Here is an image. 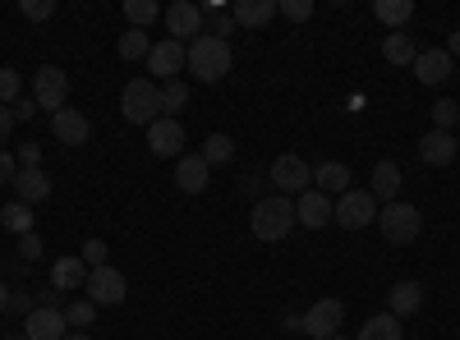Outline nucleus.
Masks as SVG:
<instances>
[{
    "label": "nucleus",
    "mask_w": 460,
    "mask_h": 340,
    "mask_svg": "<svg viewBox=\"0 0 460 340\" xmlns=\"http://www.w3.org/2000/svg\"><path fill=\"white\" fill-rule=\"evenodd\" d=\"M32 309H37V299H32L28 290H10V313H23V318H28Z\"/></svg>",
    "instance_id": "nucleus-40"
},
{
    "label": "nucleus",
    "mask_w": 460,
    "mask_h": 340,
    "mask_svg": "<svg viewBox=\"0 0 460 340\" xmlns=\"http://www.w3.org/2000/svg\"><path fill=\"white\" fill-rule=\"evenodd\" d=\"M5 340H28V336H5Z\"/></svg>",
    "instance_id": "nucleus-48"
},
{
    "label": "nucleus",
    "mask_w": 460,
    "mask_h": 340,
    "mask_svg": "<svg viewBox=\"0 0 460 340\" xmlns=\"http://www.w3.org/2000/svg\"><path fill=\"white\" fill-rule=\"evenodd\" d=\"M23 336H28V340H65V336H69L65 309H56V304H37V309L23 318Z\"/></svg>",
    "instance_id": "nucleus-11"
},
{
    "label": "nucleus",
    "mask_w": 460,
    "mask_h": 340,
    "mask_svg": "<svg viewBox=\"0 0 460 340\" xmlns=\"http://www.w3.org/2000/svg\"><path fill=\"white\" fill-rule=\"evenodd\" d=\"M410 14H414V0H373V19L387 23L392 32H401Z\"/></svg>",
    "instance_id": "nucleus-27"
},
{
    "label": "nucleus",
    "mask_w": 460,
    "mask_h": 340,
    "mask_svg": "<svg viewBox=\"0 0 460 340\" xmlns=\"http://www.w3.org/2000/svg\"><path fill=\"white\" fill-rule=\"evenodd\" d=\"M332 340H345V336H332Z\"/></svg>",
    "instance_id": "nucleus-49"
},
{
    "label": "nucleus",
    "mask_w": 460,
    "mask_h": 340,
    "mask_svg": "<svg viewBox=\"0 0 460 340\" xmlns=\"http://www.w3.org/2000/svg\"><path fill=\"white\" fill-rule=\"evenodd\" d=\"M414 74H419V83H429V88H438V83H447L451 74H456V60L438 47V51H419L414 56Z\"/></svg>",
    "instance_id": "nucleus-16"
},
{
    "label": "nucleus",
    "mask_w": 460,
    "mask_h": 340,
    "mask_svg": "<svg viewBox=\"0 0 460 340\" xmlns=\"http://www.w3.org/2000/svg\"><path fill=\"white\" fill-rule=\"evenodd\" d=\"M162 19H166V28H171V37L175 42H194V37H203V10L194 5V0H175V5H166L162 10Z\"/></svg>",
    "instance_id": "nucleus-12"
},
{
    "label": "nucleus",
    "mask_w": 460,
    "mask_h": 340,
    "mask_svg": "<svg viewBox=\"0 0 460 340\" xmlns=\"http://www.w3.org/2000/svg\"><path fill=\"white\" fill-rule=\"evenodd\" d=\"M157 0H125V19L129 28H147V23H157Z\"/></svg>",
    "instance_id": "nucleus-33"
},
{
    "label": "nucleus",
    "mask_w": 460,
    "mask_h": 340,
    "mask_svg": "<svg viewBox=\"0 0 460 340\" xmlns=\"http://www.w3.org/2000/svg\"><path fill=\"white\" fill-rule=\"evenodd\" d=\"M355 340H405V331H401V318H392V313H373V318L359 327Z\"/></svg>",
    "instance_id": "nucleus-26"
},
{
    "label": "nucleus",
    "mask_w": 460,
    "mask_h": 340,
    "mask_svg": "<svg viewBox=\"0 0 460 340\" xmlns=\"http://www.w3.org/2000/svg\"><path fill=\"white\" fill-rule=\"evenodd\" d=\"M19 257H23V262L42 257V240H37V235H19Z\"/></svg>",
    "instance_id": "nucleus-42"
},
{
    "label": "nucleus",
    "mask_w": 460,
    "mask_h": 340,
    "mask_svg": "<svg viewBox=\"0 0 460 340\" xmlns=\"http://www.w3.org/2000/svg\"><path fill=\"white\" fill-rule=\"evenodd\" d=\"M368 194L387 207V203H401V166L396 161H373V188Z\"/></svg>",
    "instance_id": "nucleus-21"
},
{
    "label": "nucleus",
    "mask_w": 460,
    "mask_h": 340,
    "mask_svg": "<svg viewBox=\"0 0 460 340\" xmlns=\"http://www.w3.org/2000/svg\"><path fill=\"white\" fill-rule=\"evenodd\" d=\"M88 285V262L84 257H56L51 262V290L69 294V290H84Z\"/></svg>",
    "instance_id": "nucleus-20"
},
{
    "label": "nucleus",
    "mask_w": 460,
    "mask_h": 340,
    "mask_svg": "<svg viewBox=\"0 0 460 340\" xmlns=\"http://www.w3.org/2000/svg\"><path fill=\"white\" fill-rule=\"evenodd\" d=\"M115 51H120V60H147L152 42H147V32H143V28H125V32H120V42H115Z\"/></svg>",
    "instance_id": "nucleus-29"
},
{
    "label": "nucleus",
    "mask_w": 460,
    "mask_h": 340,
    "mask_svg": "<svg viewBox=\"0 0 460 340\" xmlns=\"http://www.w3.org/2000/svg\"><path fill=\"white\" fill-rule=\"evenodd\" d=\"M51 134H56V143H65V147H84V143L93 138V120L84 116V110L65 106V110H56V116H51Z\"/></svg>",
    "instance_id": "nucleus-13"
},
{
    "label": "nucleus",
    "mask_w": 460,
    "mask_h": 340,
    "mask_svg": "<svg viewBox=\"0 0 460 340\" xmlns=\"http://www.w3.org/2000/svg\"><path fill=\"white\" fill-rule=\"evenodd\" d=\"M65 97H69V74L60 69V65H42L32 74V101H37V110H65Z\"/></svg>",
    "instance_id": "nucleus-6"
},
{
    "label": "nucleus",
    "mask_w": 460,
    "mask_h": 340,
    "mask_svg": "<svg viewBox=\"0 0 460 340\" xmlns=\"http://www.w3.org/2000/svg\"><path fill=\"white\" fill-rule=\"evenodd\" d=\"M79 257L88 262V272H93V267H106V240H88Z\"/></svg>",
    "instance_id": "nucleus-39"
},
{
    "label": "nucleus",
    "mask_w": 460,
    "mask_h": 340,
    "mask_svg": "<svg viewBox=\"0 0 460 340\" xmlns=\"http://www.w3.org/2000/svg\"><path fill=\"white\" fill-rule=\"evenodd\" d=\"M277 10H281L286 19L304 23V19H314V0H277Z\"/></svg>",
    "instance_id": "nucleus-38"
},
{
    "label": "nucleus",
    "mask_w": 460,
    "mask_h": 340,
    "mask_svg": "<svg viewBox=\"0 0 460 340\" xmlns=\"http://www.w3.org/2000/svg\"><path fill=\"white\" fill-rule=\"evenodd\" d=\"M10 188H14V198L28 203V207H32V203H47V198H51V175H47V170H19Z\"/></svg>",
    "instance_id": "nucleus-22"
},
{
    "label": "nucleus",
    "mask_w": 460,
    "mask_h": 340,
    "mask_svg": "<svg viewBox=\"0 0 460 340\" xmlns=\"http://www.w3.org/2000/svg\"><path fill=\"white\" fill-rule=\"evenodd\" d=\"M295 225H299V221H295V198H286V194H262V198L253 203V212H249V231H253V240H262V244L286 240Z\"/></svg>",
    "instance_id": "nucleus-1"
},
{
    "label": "nucleus",
    "mask_w": 460,
    "mask_h": 340,
    "mask_svg": "<svg viewBox=\"0 0 460 340\" xmlns=\"http://www.w3.org/2000/svg\"><path fill=\"white\" fill-rule=\"evenodd\" d=\"M14 161H19V170H42V143H19Z\"/></svg>",
    "instance_id": "nucleus-36"
},
{
    "label": "nucleus",
    "mask_w": 460,
    "mask_h": 340,
    "mask_svg": "<svg viewBox=\"0 0 460 340\" xmlns=\"http://www.w3.org/2000/svg\"><path fill=\"white\" fill-rule=\"evenodd\" d=\"M14 175H19L14 153H10V147H0V184H14Z\"/></svg>",
    "instance_id": "nucleus-41"
},
{
    "label": "nucleus",
    "mask_w": 460,
    "mask_h": 340,
    "mask_svg": "<svg viewBox=\"0 0 460 340\" xmlns=\"http://www.w3.org/2000/svg\"><path fill=\"white\" fill-rule=\"evenodd\" d=\"M175 184L184 188V194H203V188L212 184V166L203 161V153H189L175 161Z\"/></svg>",
    "instance_id": "nucleus-18"
},
{
    "label": "nucleus",
    "mask_w": 460,
    "mask_h": 340,
    "mask_svg": "<svg viewBox=\"0 0 460 340\" xmlns=\"http://www.w3.org/2000/svg\"><path fill=\"white\" fill-rule=\"evenodd\" d=\"M184 60H189V47L175 42V37H162V42H152V51H147V74H157V83H171V79H180Z\"/></svg>",
    "instance_id": "nucleus-9"
},
{
    "label": "nucleus",
    "mask_w": 460,
    "mask_h": 340,
    "mask_svg": "<svg viewBox=\"0 0 460 340\" xmlns=\"http://www.w3.org/2000/svg\"><path fill=\"white\" fill-rule=\"evenodd\" d=\"M5 309H10V285L0 281V313H5Z\"/></svg>",
    "instance_id": "nucleus-46"
},
{
    "label": "nucleus",
    "mask_w": 460,
    "mask_h": 340,
    "mask_svg": "<svg viewBox=\"0 0 460 340\" xmlns=\"http://www.w3.org/2000/svg\"><path fill=\"white\" fill-rule=\"evenodd\" d=\"M267 175H272L277 194H286V198L290 194H309V188H314V166L304 161V157H295V153H281Z\"/></svg>",
    "instance_id": "nucleus-7"
},
{
    "label": "nucleus",
    "mask_w": 460,
    "mask_h": 340,
    "mask_svg": "<svg viewBox=\"0 0 460 340\" xmlns=\"http://www.w3.org/2000/svg\"><path fill=\"white\" fill-rule=\"evenodd\" d=\"M184 101H189V83H184V79L162 83V116H166V120H175V110H184Z\"/></svg>",
    "instance_id": "nucleus-31"
},
{
    "label": "nucleus",
    "mask_w": 460,
    "mask_h": 340,
    "mask_svg": "<svg viewBox=\"0 0 460 340\" xmlns=\"http://www.w3.org/2000/svg\"><path fill=\"white\" fill-rule=\"evenodd\" d=\"M442 51H447V56H451V60H456V56H460V28H456V32H451V42H447V47H442Z\"/></svg>",
    "instance_id": "nucleus-45"
},
{
    "label": "nucleus",
    "mask_w": 460,
    "mask_h": 340,
    "mask_svg": "<svg viewBox=\"0 0 460 340\" xmlns=\"http://www.w3.org/2000/svg\"><path fill=\"white\" fill-rule=\"evenodd\" d=\"M341 322H345L341 299H318V304H309V313H304V336L309 340H332V336H341Z\"/></svg>",
    "instance_id": "nucleus-10"
},
{
    "label": "nucleus",
    "mask_w": 460,
    "mask_h": 340,
    "mask_svg": "<svg viewBox=\"0 0 460 340\" xmlns=\"http://www.w3.org/2000/svg\"><path fill=\"white\" fill-rule=\"evenodd\" d=\"M281 10H277V0H235V10H230V19H235L240 28H262V23H272Z\"/></svg>",
    "instance_id": "nucleus-24"
},
{
    "label": "nucleus",
    "mask_w": 460,
    "mask_h": 340,
    "mask_svg": "<svg viewBox=\"0 0 460 340\" xmlns=\"http://www.w3.org/2000/svg\"><path fill=\"white\" fill-rule=\"evenodd\" d=\"M419 309H424V285L419 281H396L387 290V313L392 318H414Z\"/></svg>",
    "instance_id": "nucleus-19"
},
{
    "label": "nucleus",
    "mask_w": 460,
    "mask_h": 340,
    "mask_svg": "<svg viewBox=\"0 0 460 340\" xmlns=\"http://www.w3.org/2000/svg\"><path fill=\"white\" fill-rule=\"evenodd\" d=\"M120 110L129 125H152L162 120V83L157 79H129L120 92Z\"/></svg>",
    "instance_id": "nucleus-3"
},
{
    "label": "nucleus",
    "mask_w": 460,
    "mask_h": 340,
    "mask_svg": "<svg viewBox=\"0 0 460 340\" xmlns=\"http://www.w3.org/2000/svg\"><path fill=\"white\" fill-rule=\"evenodd\" d=\"M0 221H5V231H14V235H32V207L19 203V198L0 207Z\"/></svg>",
    "instance_id": "nucleus-30"
},
{
    "label": "nucleus",
    "mask_w": 460,
    "mask_h": 340,
    "mask_svg": "<svg viewBox=\"0 0 460 340\" xmlns=\"http://www.w3.org/2000/svg\"><path fill=\"white\" fill-rule=\"evenodd\" d=\"M332 221L345 225V231H364V225L377 221V198L368 188H345V194L332 203Z\"/></svg>",
    "instance_id": "nucleus-5"
},
{
    "label": "nucleus",
    "mask_w": 460,
    "mask_h": 340,
    "mask_svg": "<svg viewBox=\"0 0 460 340\" xmlns=\"http://www.w3.org/2000/svg\"><path fill=\"white\" fill-rule=\"evenodd\" d=\"M147 147H152V157H175L180 161L184 157L180 153V147H184V125L180 120H166V116L152 120L147 125Z\"/></svg>",
    "instance_id": "nucleus-14"
},
{
    "label": "nucleus",
    "mask_w": 460,
    "mask_h": 340,
    "mask_svg": "<svg viewBox=\"0 0 460 340\" xmlns=\"http://www.w3.org/2000/svg\"><path fill=\"white\" fill-rule=\"evenodd\" d=\"M230 157H235V143H230L226 134H208V143H203V161H208V166H226Z\"/></svg>",
    "instance_id": "nucleus-32"
},
{
    "label": "nucleus",
    "mask_w": 460,
    "mask_h": 340,
    "mask_svg": "<svg viewBox=\"0 0 460 340\" xmlns=\"http://www.w3.org/2000/svg\"><path fill=\"white\" fill-rule=\"evenodd\" d=\"M456 120H460V106H456L451 97H442V101L433 106V129H447V134H451Z\"/></svg>",
    "instance_id": "nucleus-35"
},
{
    "label": "nucleus",
    "mask_w": 460,
    "mask_h": 340,
    "mask_svg": "<svg viewBox=\"0 0 460 340\" xmlns=\"http://www.w3.org/2000/svg\"><path fill=\"white\" fill-rule=\"evenodd\" d=\"M65 322H69V331H88V327L97 322V304H93L88 294L69 299V304H65Z\"/></svg>",
    "instance_id": "nucleus-28"
},
{
    "label": "nucleus",
    "mask_w": 460,
    "mask_h": 340,
    "mask_svg": "<svg viewBox=\"0 0 460 340\" xmlns=\"http://www.w3.org/2000/svg\"><path fill=\"white\" fill-rule=\"evenodd\" d=\"M19 120H14V110L10 106H0V147H10V129H14Z\"/></svg>",
    "instance_id": "nucleus-43"
},
{
    "label": "nucleus",
    "mask_w": 460,
    "mask_h": 340,
    "mask_svg": "<svg viewBox=\"0 0 460 340\" xmlns=\"http://www.w3.org/2000/svg\"><path fill=\"white\" fill-rule=\"evenodd\" d=\"M65 340H93V336H88V331H69Z\"/></svg>",
    "instance_id": "nucleus-47"
},
{
    "label": "nucleus",
    "mask_w": 460,
    "mask_h": 340,
    "mask_svg": "<svg viewBox=\"0 0 460 340\" xmlns=\"http://www.w3.org/2000/svg\"><path fill=\"white\" fill-rule=\"evenodd\" d=\"M332 203H336V198L309 188V194L295 198V221L304 225V231H323V225H332Z\"/></svg>",
    "instance_id": "nucleus-15"
},
{
    "label": "nucleus",
    "mask_w": 460,
    "mask_h": 340,
    "mask_svg": "<svg viewBox=\"0 0 460 340\" xmlns=\"http://www.w3.org/2000/svg\"><path fill=\"white\" fill-rule=\"evenodd\" d=\"M10 110H14V120L23 125V120H32V116H37V101H32V97H19Z\"/></svg>",
    "instance_id": "nucleus-44"
},
{
    "label": "nucleus",
    "mask_w": 460,
    "mask_h": 340,
    "mask_svg": "<svg viewBox=\"0 0 460 340\" xmlns=\"http://www.w3.org/2000/svg\"><path fill=\"white\" fill-rule=\"evenodd\" d=\"M84 294L93 299L97 309H111V304H125L129 281H125V276H120V272H115L111 262H106V267H93V272H88V285H84Z\"/></svg>",
    "instance_id": "nucleus-8"
},
{
    "label": "nucleus",
    "mask_w": 460,
    "mask_h": 340,
    "mask_svg": "<svg viewBox=\"0 0 460 340\" xmlns=\"http://www.w3.org/2000/svg\"><path fill=\"white\" fill-rule=\"evenodd\" d=\"M456 79H460V74H456Z\"/></svg>",
    "instance_id": "nucleus-50"
},
{
    "label": "nucleus",
    "mask_w": 460,
    "mask_h": 340,
    "mask_svg": "<svg viewBox=\"0 0 460 340\" xmlns=\"http://www.w3.org/2000/svg\"><path fill=\"white\" fill-rule=\"evenodd\" d=\"M377 235L387 240V244H414L419 231H424V216H419L414 203H387V207H377Z\"/></svg>",
    "instance_id": "nucleus-4"
},
{
    "label": "nucleus",
    "mask_w": 460,
    "mask_h": 340,
    "mask_svg": "<svg viewBox=\"0 0 460 340\" xmlns=\"http://www.w3.org/2000/svg\"><path fill=\"white\" fill-rule=\"evenodd\" d=\"M230 65H235V56H230V42H221V37H194L189 42V60H184V69H194V79L199 83H221L226 74H230Z\"/></svg>",
    "instance_id": "nucleus-2"
},
{
    "label": "nucleus",
    "mask_w": 460,
    "mask_h": 340,
    "mask_svg": "<svg viewBox=\"0 0 460 340\" xmlns=\"http://www.w3.org/2000/svg\"><path fill=\"white\" fill-rule=\"evenodd\" d=\"M456 153H460V143H456V134H447V129H429L424 138H419V157H424L429 166H451Z\"/></svg>",
    "instance_id": "nucleus-17"
},
{
    "label": "nucleus",
    "mask_w": 460,
    "mask_h": 340,
    "mask_svg": "<svg viewBox=\"0 0 460 340\" xmlns=\"http://www.w3.org/2000/svg\"><path fill=\"white\" fill-rule=\"evenodd\" d=\"M23 97V79L14 65H0V106H14Z\"/></svg>",
    "instance_id": "nucleus-34"
},
{
    "label": "nucleus",
    "mask_w": 460,
    "mask_h": 340,
    "mask_svg": "<svg viewBox=\"0 0 460 340\" xmlns=\"http://www.w3.org/2000/svg\"><path fill=\"white\" fill-rule=\"evenodd\" d=\"M23 19H32V23H47V19H56V0H23Z\"/></svg>",
    "instance_id": "nucleus-37"
},
{
    "label": "nucleus",
    "mask_w": 460,
    "mask_h": 340,
    "mask_svg": "<svg viewBox=\"0 0 460 340\" xmlns=\"http://www.w3.org/2000/svg\"><path fill=\"white\" fill-rule=\"evenodd\" d=\"M414 56H419V47H414V37L405 28L382 37V60H387V65H414Z\"/></svg>",
    "instance_id": "nucleus-25"
},
{
    "label": "nucleus",
    "mask_w": 460,
    "mask_h": 340,
    "mask_svg": "<svg viewBox=\"0 0 460 340\" xmlns=\"http://www.w3.org/2000/svg\"><path fill=\"white\" fill-rule=\"evenodd\" d=\"M314 188H318V194H327V198H341L345 188H350V166H345V161L314 166Z\"/></svg>",
    "instance_id": "nucleus-23"
}]
</instances>
